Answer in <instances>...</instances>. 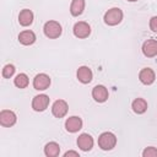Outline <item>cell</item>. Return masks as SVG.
<instances>
[{"label": "cell", "mask_w": 157, "mask_h": 157, "mask_svg": "<svg viewBox=\"0 0 157 157\" xmlns=\"http://www.w3.org/2000/svg\"><path fill=\"white\" fill-rule=\"evenodd\" d=\"M117 145V137L113 132L110 131H105V132H102L98 137V146L104 150V151H109L112 148H114Z\"/></svg>", "instance_id": "1"}, {"label": "cell", "mask_w": 157, "mask_h": 157, "mask_svg": "<svg viewBox=\"0 0 157 157\" xmlns=\"http://www.w3.org/2000/svg\"><path fill=\"white\" fill-rule=\"evenodd\" d=\"M43 31H44V34L50 39L59 38L61 36V32H63L61 25L58 21H54V20H50V21L45 22L44 27H43Z\"/></svg>", "instance_id": "2"}, {"label": "cell", "mask_w": 157, "mask_h": 157, "mask_svg": "<svg viewBox=\"0 0 157 157\" xmlns=\"http://www.w3.org/2000/svg\"><path fill=\"white\" fill-rule=\"evenodd\" d=\"M123 20V11L119 7H112L104 13V22L108 26H115Z\"/></svg>", "instance_id": "3"}, {"label": "cell", "mask_w": 157, "mask_h": 157, "mask_svg": "<svg viewBox=\"0 0 157 157\" xmlns=\"http://www.w3.org/2000/svg\"><path fill=\"white\" fill-rule=\"evenodd\" d=\"M72 32L77 38H87L91 34V26L85 21H80L74 25Z\"/></svg>", "instance_id": "4"}, {"label": "cell", "mask_w": 157, "mask_h": 157, "mask_svg": "<svg viewBox=\"0 0 157 157\" xmlns=\"http://www.w3.org/2000/svg\"><path fill=\"white\" fill-rule=\"evenodd\" d=\"M67 110H69V105H67L66 101H64V99H58L52 105V113H53V115L55 118H63V117H65L66 113H67Z\"/></svg>", "instance_id": "5"}, {"label": "cell", "mask_w": 157, "mask_h": 157, "mask_svg": "<svg viewBox=\"0 0 157 157\" xmlns=\"http://www.w3.org/2000/svg\"><path fill=\"white\" fill-rule=\"evenodd\" d=\"M49 105V97L47 94H38L32 101V108L36 112H43Z\"/></svg>", "instance_id": "6"}, {"label": "cell", "mask_w": 157, "mask_h": 157, "mask_svg": "<svg viewBox=\"0 0 157 157\" xmlns=\"http://www.w3.org/2000/svg\"><path fill=\"white\" fill-rule=\"evenodd\" d=\"M17 120V117L16 114L12 112V110H7V109H4L0 112V124L5 128H10L12 125H15Z\"/></svg>", "instance_id": "7"}, {"label": "cell", "mask_w": 157, "mask_h": 157, "mask_svg": "<svg viewBox=\"0 0 157 157\" xmlns=\"http://www.w3.org/2000/svg\"><path fill=\"white\" fill-rule=\"evenodd\" d=\"M50 86V77L47 74H38L33 78V87L38 91H44Z\"/></svg>", "instance_id": "8"}, {"label": "cell", "mask_w": 157, "mask_h": 157, "mask_svg": "<svg viewBox=\"0 0 157 157\" xmlns=\"http://www.w3.org/2000/svg\"><path fill=\"white\" fill-rule=\"evenodd\" d=\"M108 96H109L108 90H107L105 86H103V85H97V86H94L93 90H92V97H93V99H94L96 102H98V103L105 102V101L108 99Z\"/></svg>", "instance_id": "9"}, {"label": "cell", "mask_w": 157, "mask_h": 157, "mask_svg": "<svg viewBox=\"0 0 157 157\" xmlns=\"http://www.w3.org/2000/svg\"><path fill=\"white\" fill-rule=\"evenodd\" d=\"M142 53L147 58H153L157 55V40L156 39H147L142 44Z\"/></svg>", "instance_id": "10"}, {"label": "cell", "mask_w": 157, "mask_h": 157, "mask_svg": "<svg viewBox=\"0 0 157 157\" xmlns=\"http://www.w3.org/2000/svg\"><path fill=\"white\" fill-rule=\"evenodd\" d=\"M65 128L69 132H77L82 128V119L80 117H70L65 121Z\"/></svg>", "instance_id": "11"}, {"label": "cell", "mask_w": 157, "mask_h": 157, "mask_svg": "<svg viewBox=\"0 0 157 157\" xmlns=\"http://www.w3.org/2000/svg\"><path fill=\"white\" fill-rule=\"evenodd\" d=\"M76 76H77V80L82 83H90L92 81V70L88 67V66H80L77 69V72H76Z\"/></svg>", "instance_id": "12"}, {"label": "cell", "mask_w": 157, "mask_h": 157, "mask_svg": "<svg viewBox=\"0 0 157 157\" xmlns=\"http://www.w3.org/2000/svg\"><path fill=\"white\" fill-rule=\"evenodd\" d=\"M139 78L144 85H151L155 82L156 78V74L152 69L150 67H145L139 72Z\"/></svg>", "instance_id": "13"}, {"label": "cell", "mask_w": 157, "mask_h": 157, "mask_svg": "<svg viewBox=\"0 0 157 157\" xmlns=\"http://www.w3.org/2000/svg\"><path fill=\"white\" fill-rule=\"evenodd\" d=\"M77 146L82 151H90L93 147V139L88 134H81L77 137Z\"/></svg>", "instance_id": "14"}, {"label": "cell", "mask_w": 157, "mask_h": 157, "mask_svg": "<svg viewBox=\"0 0 157 157\" xmlns=\"http://www.w3.org/2000/svg\"><path fill=\"white\" fill-rule=\"evenodd\" d=\"M18 22L23 27H27V26L32 25V22H33V12L29 9H23L18 13Z\"/></svg>", "instance_id": "15"}, {"label": "cell", "mask_w": 157, "mask_h": 157, "mask_svg": "<svg viewBox=\"0 0 157 157\" xmlns=\"http://www.w3.org/2000/svg\"><path fill=\"white\" fill-rule=\"evenodd\" d=\"M18 42L23 45H31L36 42V34L34 32L29 31V29H26V31H22L20 34H18Z\"/></svg>", "instance_id": "16"}, {"label": "cell", "mask_w": 157, "mask_h": 157, "mask_svg": "<svg viewBox=\"0 0 157 157\" xmlns=\"http://www.w3.org/2000/svg\"><path fill=\"white\" fill-rule=\"evenodd\" d=\"M131 108L136 114H144L147 110V102L144 98H136L132 101Z\"/></svg>", "instance_id": "17"}, {"label": "cell", "mask_w": 157, "mask_h": 157, "mask_svg": "<svg viewBox=\"0 0 157 157\" xmlns=\"http://www.w3.org/2000/svg\"><path fill=\"white\" fill-rule=\"evenodd\" d=\"M44 153L47 157H56L60 153V146L54 141L48 142L44 147Z\"/></svg>", "instance_id": "18"}, {"label": "cell", "mask_w": 157, "mask_h": 157, "mask_svg": "<svg viewBox=\"0 0 157 157\" xmlns=\"http://www.w3.org/2000/svg\"><path fill=\"white\" fill-rule=\"evenodd\" d=\"M85 10V0H72L70 5V12L72 16H80Z\"/></svg>", "instance_id": "19"}, {"label": "cell", "mask_w": 157, "mask_h": 157, "mask_svg": "<svg viewBox=\"0 0 157 157\" xmlns=\"http://www.w3.org/2000/svg\"><path fill=\"white\" fill-rule=\"evenodd\" d=\"M13 83H15V86L18 87V88H26V87L28 86V83H29L28 76H27L26 74H23V72H22V74H18V75L15 77Z\"/></svg>", "instance_id": "20"}, {"label": "cell", "mask_w": 157, "mask_h": 157, "mask_svg": "<svg viewBox=\"0 0 157 157\" xmlns=\"http://www.w3.org/2000/svg\"><path fill=\"white\" fill-rule=\"evenodd\" d=\"M13 74H15V66L12 64H7V65L4 66V69H2V76L5 78H10Z\"/></svg>", "instance_id": "21"}, {"label": "cell", "mask_w": 157, "mask_h": 157, "mask_svg": "<svg viewBox=\"0 0 157 157\" xmlns=\"http://www.w3.org/2000/svg\"><path fill=\"white\" fill-rule=\"evenodd\" d=\"M144 157H157V148L153 146H148L142 151Z\"/></svg>", "instance_id": "22"}, {"label": "cell", "mask_w": 157, "mask_h": 157, "mask_svg": "<svg viewBox=\"0 0 157 157\" xmlns=\"http://www.w3.org/2000/svg\"><path fill=\"white\" fill-rule=\"evenodd\" d=\"M150 28H151V31L157 32V16L151 17V20H150Z\"/></svg>", "instance_id": "23"}, {"label": "cell", "mask_w": 157, "mask_h": 157, "mask_svg": "<svg viewBox=\"0 0 157 157\" xmlns=\"http://www.w3.org/2000/svg\"><path fill=\"white\" fill-rule=\"evenodd\" d=\"M64 156L65 157H67V156H76V157H78V152H76V151H67V152L64 153Z\"/></svg>", "instance_id": "24"}, {"label": "cell", "mask_w": 157, "mask_h": 157, "mask_svg": "<svg viewBox=\"0 0 157 157\" xmlns=\"http://www.w3.org/2000/svg\"><path fill=\"white\" fill-rule=\"evenodd\" d=\"M128 1H131L132 2V1H137V0H128Z\"/></svg>", "instance_id": "25"}]
</instances>
